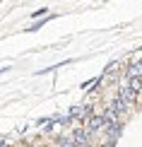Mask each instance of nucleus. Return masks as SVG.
Listing matches in <instances>:
<instances>
[{
	"label": "nucleus",
	"mask_w": 142,
	"mask_h": 147,
	"mask_svg": "<svg viewBox=\"0 0 142 147\" xmlns=\"http://www.w3.org/2000/svg\"><path fill=\"white\" fill-rule=\"evenodd\" d=\"M92 109L89 106H72L70 109V118H84V116H89Z\"/></svg>",
	"instance_id": "nucleus-1"
},
{
	"label": "nucleus",
	"mask_w": 142,
	"mask_h": 147,
	"mask_svg": "<svg viewBox=\"0 0 142 147\" xmlns=\"http://www.w3.org/2000/svg\"><path fill=\"white\" fill-rule=\"evenodd\" d=\"M104 123H106V125H111V128H113V125H118V116H116V111H113V109L104 111Z\"/></svg>",
	"instance_id": "nucleus-2"
},
{
	"label": "nucleus",
	"mask_w": 142,
	"mask_h": 147,
	"mask_svg": "<svg viewBox=\"0 0 142 147\" xmlns=\"http://www.w3.org/2000/svg\"><path fill=\"white\" fill-rule=\"evenodd\" d=\"M101 125H106V123H104V116H94V118L87 121V128H89V130H99Z\"/></svg>",
	"instance_id": "nucleus-3"
},
{
	"label": "nucleus",
	"mask_w": 142,
	"mask_h": 147,
	"mask_svg": "<svg viewBox=\"0 0 142 147\" xmlns=\"http://www.w3.org/2000/svg\"><path fill=\"white\" fill-rule=\"evenodd\" d=\"M72 140H75L77 145H87V130H82V128H77V130L72 133Z\"/></svg>",
	"instance_id": "nucleus-4"
},
{
	"label": "nucleus",
	"mask_w": 142,
	"mask_h": 147,
	"mask_svg": "<svg viewBox=\"0 0 142 147\" xmlns=\"http://www.w3.org/2000/svg\"><path fill=\"white\" fill-rule=\"evenodd\" d=\"M120 99L125 101V104H133V101H135V92H133L130 87H123V89H120Z\"/></svg>",
	"instance_id": "nucleus-5"
},
{
	"label": "nucleus",
	"mask_w": 142,
	"mask_h": 147,
	"mask_svg": "<svg viewBox=\"0 0 142 147\" xmlns=\"http://www.w3.org/2000/svg\"><path fill=\"white\" fill-rule=\"evenodd\" d=\"M128 87H130L135 94H137V92H142V77H130V84H128Z\"/></svg>",
	"instance_id": "nucleus-6"
},
{
	"label": "nucleus",
	"mask_w": 142,
	"mask_h": 147,
	"mask_svg": "<svg viewBox=\"0 0 142 147\" xmlns=\"http://www.w3.org/2000/svg\"><path fill=\"white\" fill-rule=\"evenodd\" d=\"M111 109H113V111H125V109H128V104L123 101V99H116L113 104H111Z\"/></svg>",
	"instance_id": "nucleus-7"
},
{
	"label": "nucleus",
	"mask_w": 142,
	"mask_h": 147,
	"mask_svg": "<svg viewBox=\"0 0 142 147\" xmlns=\"http://www.w3.org/2000/svg\"><path fill=\"white\" fill-rule=\"evenodd\" d=\"M77 142H75V140H72V138H60V147H75Z\"/></svg>",
	"instance_id": "nucleus-8"
},
{
	"label": "nucleus",
	"mask_w": 142,
	"mask_h": 147,
	"mask_svg": "<svg viewBox=\"0 0 142 147\" xmlns=\"http://www.w3.org/2000/svg\"><path fill=\"white\" fill-rule=\"evenodd\" d=\"M142 75V65H133L130 68V77H140Z\"/></svg>",
	"instance_id": "nucleus-9"
},
{
	"label": "nucleus",
	"mask_w": 142,
	"mask_h": 147,
	"mask_svg": "<svg viewBox=\"0 0 142 147\" xmlns=\"http://www.w3.org/2000/svg\"><path fill=\"white\" fill-rule=\"evenodd\" d=\"M41 128H44V130H48V128H51V121H41V123H39Z\"/></svg>",
	"instance_id": "nucleus-10"
}]
</instances>
